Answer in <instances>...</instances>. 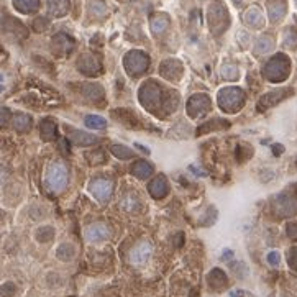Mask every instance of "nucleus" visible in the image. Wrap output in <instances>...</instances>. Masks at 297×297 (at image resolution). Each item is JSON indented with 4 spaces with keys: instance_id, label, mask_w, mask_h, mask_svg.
Masks as SVG:
<instances>
[{
    "instance_id": "nucleus-25",
    "label": "nucleus",
    "mask_w": 297,
    "mask_h": 297,
    "mask_svg": "<svg viewBox=\"0 0 297 297\" xmlns=\"http://www.w3.org/2000/svg\"><path fill=\"white\" fill-rule=\"evenodd\" d=\"M151 28H153L154 33H161V32H164L166 28H168V20H166L164 17H158V19L153 20Z\"/></svg>"
},
{
    "instance_id": "nucleus-26",
    "label": "nucleus",
    "mask_w": 297,
    "mask_h": 297,
    "mask_svg": "<svg viewBox=\"0 0 297 297\" xmlns=\"http://www.w3.org/2000/svg\"><path fill=\"white\" fill-rule=\"evenodd\" d=\"M15 290H17V286L14 282H5L0 286V295L2 297H12L15 294Z\"/></svg>"
},
{
    "instance_id": "nucleus-27",
    "label": "nucleus",
    "mask_w": 297,
    "mask_h": 297,
    "mask_svg": "<svg viewBox=\"0 0 297 297\" xmlns=\"http://www.w3.org/2000/svg\"><path fill=\"white\" fill-rule=\"evenodd\" d=\"M136 202H138V199H135L133 195H127V197L122 200V207H123V209H127V210H133L135 207L138 205Z\"/></svg>"
},
{
    "instance_id": "nucleus-22",
    "label": "nucleus",
    "mask_w": 297,
    "mask_h": 297,
    "mask_svg": "<svg viewBox=\"0 0 297 297\" xmlns=\"http://www.w3.org/2000/svg\"><path fill=\"white\" fill-rule=\"evenodd\" d=\"M112 153L120 159H130V158H133V154H135L128 146H125V145H114L112 146Z\"/></svg>"
},
{
    "instance_id": "nucleus-4",
    "label": "nucleus",
    "mask_w": 297,
    "mask_h": 297,
    "mask_svg": "<svg viewBox=\"0 0 297 297\" xmlns=\"http://www.w3.org/2000/svg\"><path fill=\"white\" fill-rule=\"evenodd\" d=\"M209 109H210V99L205 94H195L187 102V114L194 118L207 114Z\"/></svg>"
},
{
    "instance_id": "nucleus-29",
    "label": "nucleus",
    "mask_w": 297,
    "mask_h": 297,
    "mask_svg": "<svg viewBox=\"0 0 297 297\" xmlns=\"http://www.w3.org/2000/svg\"><path fill=\"white\" fill-rule=\"evenodd\" d=\"M269 261H271L272 264H276L277 263V253H271L269 254Z\"/></svg>"
},
{
    "instance_id": "nucleus-10",
    "label": "nucleus",
    "mask_w": 297,
    "mask_h": 297,
    "mask_svg": "<svg viewBox=\"0 0 297 297\" xmlns=\"http://www.w3.org/2000/svg\"><path fill=\"white\" fill-rule=\"evenodd\" d=\"M86 238L91 243L105 241L107 238H110V230L105 223H92L86 230Z\"/></svg>"
},
{
    "instance_id": "nucleus-1",
    "label": "nucleus",
    "mask_w": 297,
    "mask_h": 297,
    "mask_svg": "<svg viewBox=\"0 0 297 297\" xmlns=\"http://www.w3.org/2000/svg\"><path fill=\"white\" fill-rule=\"evenodd\" d=\"M163 87H159L154 81H148L145 82L140 89V102L143 104L145 109L151 110V112H158V110H168L173 112L177 107V96H174V92H169V96H164Z\"/></svg>"
},
{
    "instance_id": "nucleus-18",
    "label": "nucleus",
    "mask_w": 297,
    "mask_h": 297,
    "mask_svg": "<svg viewBox=\"0 0 297 297\" xmlns=\"http://www.w3.org/2000/svg\"><path fill=\"white\" fill-rule=\"evenodd\" d=\"M84 123H86V127L91 130H104L107 127L105 118L99 117V115H87L84 118Z\"/></svg>"
},
{
    "instance_id": "nucleus-14",
    "label": "nucleus",
    "mask_w": 297,
    "mask_h": 297,
    "mask_svg": "<svg viewBox=\"0 0 297 297\" xmlns=\"http://www.w3.org/2000/svg\"><path fill=\"white\" fill-rule=\"evenodd\" d=\"M153 173V166L148 163V161H136L132 166V174L140 177V179H146V177H150Z\"/></svg>"
},
{
    "instance_id": "nucleus-17",
    "label": "nucleus",
    "mask_w": 297,
    "mask_h": 297,
    "mask_svg": "<svg viewBox=\"0 0 297 297\" xmlns=\"http://www.w3.org/2000/svg\"><path fill=\"white\" fill-rule=\"evenodd\" d=\"M48 7H50V12L53 15H64L69 9V2L68 0H50L48 2Z\"/></svg>"
},
{
    "instance_id": "nucleus-5",
    "label": "nucleus",
    "mask_w": 297,
    "mask_h": 297,
    "mask_svg": "<svg viewBox=\"0 0 297 297\" xmlns=\"http://www.w3.org/2000/svg\"><path fill=\"white\" fill-rule=\"evenodd\" d=\"M151 253H153L151 243L150 241H141L132 249V253H130V263L135 264V266H143V264L148 263Z\"/></svg>"
},
{
    "instance_id": "nucleus-21",
    "label": "nucleus",
    "mask_w": 297,
    "mask_h": 297,
    "mask_svg": "<svg viewBox=\"0 0 297 297\" xmlns=\"http://www.w3.org/2000/svg\"><path fill=\"white\" fill-rule=\"evenodd\" d=\"M56 256L63 261H69L74 256V248L71 246L69 243H63V245H59V248L56 249Z\"/></svg>"
},
{
    "instance_id": "nucleus-28",
    "label": "nucleus",
    "mask_w": 297,
    "mask_h": 297,
    "mask_svg": "<svg viewBox=\"0 0 297 297\" xmlns=\"http://www.w3.org/2000/svg\"><path fill=\"white\" fill-rule=\"evenodd\" d=\"M15 127L19 130H27L30 127V118L27 115H19L15 118Z\"/></svg>"
},
{
    "instance_id": "nucleus-6",
    "label": "nucleus",
    "mask_w": 297,
    "mask_h": 297,
    "mask_svg": "<svg viewBox=\"0 0 297 297\" xmlns=\"http://www.w3.org/2000/svg\"><path fill=\"white\" fill-rule=\"evenodd\" d=\"M77 68L82 74L86 76H97L102 73V64L100 61L92 55H84L79 58V61H77Z\"/></svg>"
},
{
    "instance_id": "nucleus-8",
    "label": "nucleus",
    "mask_w": 297,
    "mask_h": 297,
    "mask_svg": "<svg viewBox=\"0 0 297 297\" xmlns=\"http://www.w3.org/2000/svg\"><path fill=\"white\" fill-rule=\"evenodd\" d=\"M240 102H241V92L236 91V89H233V87L223 89V91L220 92V96H218V104H220V107L225 110L235 109Z\"/></svg>"
},
{
    "instance_id": "nucleus-20",
    "label": "nucleus",
    "mask_w": 297,
    "mask_h": 297,
    "mask_svg": "<svg viewBox=\"0 0 297 297\" xmlns=\"http://www.w3.org/2000/svg\"><path fill=\"white\" fill-rule=\"evenodd\" d=\"M209 282H210V286L212 287H222L225 286V282H227V279H225V274L220 271V269H215V271H212L210 274H209Z\"/></svg>"
},
{
    "instance_id": "nucleus-2",
    "label": "nucleus",
    "mask_w": 297,
    "mask_h": 297,
    "mask_svg": "<svg viewBox=\"0 0 297 297\" xmlns=\"http://www.w3.org/2000/svg\"><path fill=\"white\" fill-rule=\"evenodd\" d=\"M46 186L53 192H63L68 186V169L63 163H53L46 173Z\"/></svg>"
},
{
    "instance_id": "nucleus-3",
    "label": "nucleus",
    "mask_w": 297,
    "mask_h": 297,
    "mask_svg": "<svg viewBox=\"0 0 297 297\" xmlns=\"http://www.w3.org/2000/svg\"><path fill=\"white\" fill-rule=\"evenodd\" d=\"M123 66L127 69V73L130 76H140L150 66V58H148L143 51H130L125 56Z\"/></svg>"
},
{
    "instance_id": "nucleus-24",
    "label": "nucleus",
    "mask_w": 297,
    "mask_h": 297,
    "mask_svg": "<svg viewBox=\"0 0 297 297\" xmlns=\"http://www.w3.org/2000/svg\"><path fill=\"white\" fill-rule=\"evenodd\" d=\"M53 235H55V231H53L51 227H43L37 231V240L45 243V241H50L53 238Z\"/></svg>"
},
{
    "instance_id": "nucleus-30",
    "label": "nucleus",
    "mask_w": 297,
    "mask_h": 297,
    "mask_svg": "<svg viewBox=\"0 0 297 297\" xmlns=\"http://www.w3.org/2000/svg\"><path fill=\"white\" fill-rule=\"evenodd\" d=\"M0 91H2V87H0Z\"/></svg>"
},
{
    "instance_id": "nucleus-13",
    "label": "nucleus",
    "mask_w": 297,
    "mask_h": 297,
    "mask_svg": "<svg viewBox=\"0 0 297 297\" xmlns=\"http://www.w3.org/2000/svg\"><path fill=\"white\" fill-rule=\"evenodd\" d=\"M82 96H84L86 99L89 100H100V99H104V89L102 86H99V84H86L84 87H82Z\"/></svg>"
},
{
    "instance_id": "nucleus-16",
    "label": "nucleus",
    "mask_w": 297,
    "mask_h": 297,
    "mask_svg": "<svg viewBox=\"0 0 297 297\" xmlns=\"http://www.w3.org/2000/svg\"><path fill=\"white\" fill-rule=\"evenodd\" d=\"M114 117L118 118L120 122H123L125 125H128V127H136L138 125V120L135 118V115L132 114L130 110H122V109H117L114 112Z\"/></svg>"
},
{
    "instance_id": "nucleus-7",
    "label": "nucleus",
    "mask_w": 297,
    "mask_h": 297,
    "mask_svg": "<svg viewBox=\"0 0 297 297\" xmlns=\"http://www.w3.org/2000/svg\"><path fill=\"white\" fill-rule=\"evenodd\" d=\"M159 73H161L164 79L177 81V79H181V76H182V66L176 59H166V61L161 63V66H159Z\"/></svg>"
},
{
    "instance_id": "nucleus-15",
    "label": "nucleus",
    "mask_w": 297,
    "mask_h": 297,
    "mask_svg": "<svg viewBox=\"0 0 297 297\" xmlns=\"http://www.w3.org/2000/svg\"><path fill=\"white\" fill-rule=\"evenodd\" d=\"M290 91H276V92H271V94H266V96L261 99V102H259V110H263V109H268V107H271V105H274L276 102H279L281 99H284L282 96L284 94H289Z\"/></svg>"
},
{
    "instance_id": "nucleus-19",
    "label": "nucleus",
    "mask_w": 297,
    "mask_h": 297,
    "mask_svg": "<svg viewBox=\"0 0 297 297\" xmlns=\"http://www.w3.org/2000/svg\"><path fill=\"white\" fill-rule=\"evenodd\" d=\"M41 135L45 140H53L56 136V123L53 120H43L41 125Z\"/></svg>"
},
{
    "instance_id": "nucleus-23",
    "label": "nucleus",
    "mask_w": 297,
    "mask_h": 297,
    "mask_svg": "<svg viewBox=\"0 0 297 297\" xmlns=\"http://www.w3.org/2000/svg\"><path fill=\"white\" fill-rule=\"evenodd\" d=\"M15 7L22 12H32L38 7V0H15Z\"/></svg>"
},
{
    "instance_id": "nucleus-9",
    "label": "nucleus",
    "mask_w": 297,
    "mask_h": 297,
    "mask_svg": "<svg viewBox=\"0 0 297 297\" xmlns=\"http://www.w3.org/2000/svg\"><path fill=\"white\" fill-rule=\"evenodd\" d=\"M89 191L92 192V195L97 200L105 202L112 194V182L107 179H94L89 184Z\"/></svg>"
},
{
    "instance_id": "nucleus-11",
    "label": "nucleus",
    "mask_w": 297,
    "mask_h": 297,
    "mask_svg": "<svg viewBox=\"0 0 297 297\" xmlns=\"http://www.w3.org/2000/svg\"><path fill=\"white\" fill-rule=\"evenodd\" d=\"M150 192L154 199H163L166 194L169 191V186H168V181H166L164 176H158L154 177V179L150 182Z\"/></svg>"
},
{
    "instance_id": "nucleus-12",
    "label": "nucleus",
    "mask_w": 297,
    "mask_h": 297,
    "mask_svg": "<svg viewBox=\"0 0 297 297\" xmlns=\"http://www.w3.org/2000/svg\"><path fill=\"white\" fill-rule=\"evenodd\" d=\"M69 140L76 143L77 146H91L97 143V136H94L91 133H84L81 130H73L69 133Z\"/></svg>"
}]
</instances>
